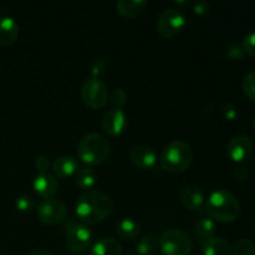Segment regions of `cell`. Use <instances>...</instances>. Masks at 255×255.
Returning a JSON list of instances; mask_svg holds the SVG:
<instances>
[{"instance_id": "83f0119b", "label": "cell", "mask_w": 255, "mask_h": 255, "mask_svg": "<svg viewBox=\"0 0 255 255\" xmlns=\"http://www.w3.org/2000/svg\"><path fill=\"white\" fill-rule=\"evenodd\" d=\"M227 55H228L229 59L234 60V61H238L242 57L244 56V50L243 46H242L241 42L233 41L227 49Z\"/></svg>"}, {"instance_id": "4fadbf2b", "label": "cell", "mask_w": 255, "mask_h": 255, "mask_svg": "<svg viewBox=\"0 0 255 255\" xmlns=\"http://www.w3.org/2000/svg\"><path fill=\"white\" fill-rule=\"evenodd\" d=\"M34 191L39 194L40 197L45 199L52 198V197L56 194L57 188H59V184H57L56 178H55L52 174L47 173H40L35 177L34 183Z\"/></svg>"}, {"instance_id": "7402d4cb", "label": "cell", "mask_w": 255, "mask_h": 255, "mask_svg": "<svg viewBox=\"0 0 255 255\" xmlns=\"http://www.w3.org/2000/svg\"><path fill=\"white\" fill-rule=\"evenodd\" d=\"M159 249V237L154 234H147L142 237L137 243L138 255H154Z\"/></svg>"}, {"instance_id": "8992f818", "label": "cell", "mask_w": 255, "mask_h": 255, "mask_svg": "<svg viewBox=\"0 0 255 255\" xmlns=\"http://www.w3.org/2000/svg\"><path fill=\"white\" fill-rule=\"evenodd\" d=\"M186 16L181 10L167 7L157 20V31L164 39H172L182 31L186 26Z\"/></svg>"}, {"instance_id": "8d00e7d4", "label": "cell", "mask_w": 255, "mask_h": 255, "mask_svg": "<svg viewBox=\"0 0 255 255\" xmlns=\"http://www.w3.org/2000/svg\"><path fill=\"white\" fill-rule=\"evenodd\" d=\"M254 159H255V156H254Z\"/></svg>"}, {"instance_id": "d6a6232c", "label": "cell", "mask_w": 255, "mask_h": 255, "mask_svg": "<svg viewBox=\"0 0 255 255\" xmlns=\"http://www.w3.org/2000/svg\"><path fill=\"white\" fill-rule=\"evenodd\" d=\"M233 176L237 181L239 182L246 181L247 177H248V169H247V167L243 166V164H239V166H237L236 168H234Z\"/></svg>"}, {"instance_id": "836d02e7", "label": "cell", "mask_w": 255, "mask_h": 255, "mask_svg": "<svg viewBox=\"0 0 255 255\" xmlns=\"http://www.w3.org/2000/svg\"><path fill=\"white\" fill-rule=\"evenodd\" d=\"M209 4L207 1H197L193 6V11L198 15H203L208 12Z\"/></svg>"}, {"instance_id": "f1b7e54d", "label": "cell", "mask_w": 255, "mask_h": 255, "mask_svg": "<svg viewBox=\"0 0 255 255\" xmlns=\"http://www.w3.org/2000/svg\"><path fill=\"white\" fill-rule=\"evenodd\" d=\"M15 206H16V208L19 209L20 212H30L31 209H34L35 202L34 199H32V197L20 196L19 198H16Z\"/></svg>"}, {"instance_id": "5b68a950", "label": "cell", "mask_w": 255, "mask_h": 255, "mask_svg": "<svg viewBox=\"0 0 255 255\" xmlns=\"http://www.w3.org/2000/svg\"><path fill=\"white\" fill-rule=\"evenodd\" d=\"M159 251L163 255H189L192 239L182 229H169L159 238Z\"/></svg>"}, {"instance_id": "603a6c76", "label": "cell", "mask_w": 255, "mask_h": 255, "mask_svg": "<svg viewBox=\"0 0 255 255\" xmlns=\"http://www.w3.org/2000/svg\"><path fill=\"white\" fill-rule=\"evenodd\" d=\"M214 232H216V224H214V222L212 221V219L203 218L197 223L196 236L198 237L199 239H204V241H207V239L213 237Z\"/></svg>"}, {"instance_id": "cb8c5ba5", "label": "cell", "mask_w": 255, "mask_h": 255, "mask_svg": "<svg viewBox=\"0 0 255 255\" xmlns=\"http://www.w3.org/2000/svg\"><path fill=\"white\" fill-rule=\"evenodd\" d=\"M232 255H255V244L249 239H239L232 249Z\"/></svg>"}, {"instance_id": "52a82bcc", "label": "cell", "mask_w": 255, "mask_h": 255, "mask_svg": "<svg viewBox=\"0 0 255 255\" xmlns=\"http://www.w3.org/2000/svg\"><path fill=\"white\" fill-rule=\"evenodd\" d=\"M81 99L91 109H102L109 101V90L99 79L85 80L81 86Z\"/></svg>"}, {"instance_id": "ffe728a7", "label": "cell", "mask_w": 255, "mask_h": 255, "mask_svg": "<svg viewBox=\"0 0 255 255\" xmlns=\"http://www.w3.org/2000/svg\"><path fill=\"white\" fill-rule=\"evenodd\" d=\"M116 233L120 238L125 241H133L138 238L141 234V227L133 219L124 218L117 223Z\"/></svg>"}, {"instance_id": "4dcf8cb0", "label": "cell", "mask_w": 255, "mask_h": 255, "mask_svg": "<svg viewBox=\"0 0 255 255\" xmlns=\"http://www.w3.org/2000/svg\"><path fill=\"white\" fill-rule=\"evenodd\" d=\"M35 167L39 171L40 173H47L50 168V161L46 156H37L36 159H35Z\"/></svg>"}, {"instance_id": "44dd1931", "label": "cell", "mask_w": 255, "mask_h": 255, "mask_svg": "<svg viewBox=\"0 0 255 255\" xmlns=\"http://www.w3.org/2000/svg\"><path fill=\"white\" fill-rule=\"evenodd\" d=\"M97 174L91 167H84V168L79 169L75 174V183L80 189L86 191H91L92 187L96 184Z\"/></svg>"}, {"instance_id": "484cf974", "label": "cell", "mask_w": 255, "mask_h": 255, "mask_svg": "<svg viewBox=\"0 0 255 255\" xmlns=\"http://www.w3.org/2000/svg\"><path fill=\"white\" fill-rule=\"evenodd\" d=\"M243 91L252 101L255 102V70L248 72L243 79Z\"/></svg>"}, {"instance_id": "2e32d148", "label": "cell", "mask_w": 255, "mask_h": 255, "mask_svg": "<svg viewBox=\"0 0 255 255\" xmlns=\"http://www.w3.org/2000/svg\"><path fill=\"white\" fill-rule=\"evenodd\" d=\"M79 163L71 156H61L52 163V172L57 178H69L72 174H76Z\"/></svg>"}, {"instance_id": "7a4b0ae2", "label": "cell", "mask_w": 255, "mask_h": 255, "mask_svg": "<svg viewBox=\"0 0 255 255\" xmlns=\"http://www.w3.org/2000/svg\"><path fill=\"white\" fill-rule=\"evenodd\" d=\"M206 211L213 219L222 223H232L241 214V203L232 192L216 189L208 197Z\"/></svg>"}, {"instance_id": "d4e9b609", "label": "cell", "mask_w": 255, "mask_h": 255, "mask_svg": "<svg viewBox=\"0 0 255 255\" xmlns=\"http://www.w3.org/2000/svg\"><path fill=\"white\" fill-rule=\"evenodd\" d=\"M106 61L102 57H95L89 62L90 74H91L92 79H99L101 75L105 74L106 71Z\"/></svg>"}, {"instance_id": "5bb4252c", "label": "cell", "mask_w": 255, "mask_h": 255, "mask_svg": "<svg viewBox=\"0 0 255 255\" xmlns=\"http://www.w3.org/2000/svg\"><path fill=\"white\" fill-rule=\"evenodd\" d=\"M179 197H181L182 204L189 211H197L204 203L203 191L201 189V187L194 186V184L183 187Z\"/></svg>"}, {"instance_id": "d590c367", "label": "cell", "mask_w": 255, "mask_h": 255, "mask_svg": "<svg viewBox=\"0 0 255 255\" xmlns=\"http://www.w3.org/2000/svg\"><path fill=\"white\" fill-rule=\"evenodd\" d=\"M253 126H254V128H255V115H254V117H253Z\"/></svg>"}, {"instance_id": "1f68e13d", "label": "cell", "mask_w": 255, "mask_h": 255, "mask_svg": "<svg viewBox=\"0 0 255 255\" xmlns=\"http://www.w3.org/2000/svg\"><path fill=\"white\" fill-rule=\"evenodd\" d=\"M222 111H223L224 116H226L229 121H233V120H236V117L238 116L236 107H234L233 104H231V102H224L223 106H222Z\"/></svg>"}, {"instance_id": "9a60e30c", "label": "cell", "mask_w": 255, "mask_h": 255, "mask_svg": "<svg viewBox=\"0 0 255 255\" xmlns=\"http://www.w3.org/2000/svg\"><path fill=\"white\" fill-rule=\"evenodd\" d=\"M19 36V25L11 16L0 17V45L9 46Z\"/></svg>"}, {"instance_id": "ba28073f", "label": "cell", "mask_w": 255, "mask_h": 255, "mask_svg": "<svg viewBox=\"0 0 255 255\" xmlns=\"http://www.w3.org/2000/svg\"><path fill=\"white\" fill-rule=\"evenodd\" d=\"M36 216L42 224L56 226L66 219L67 209L66 206L59 199L49 198L42 201L37 206Z\"/></svg>"}, {"instance_id": "e0dca14e", "label": "cell", "mask_w": 255, "mask_h": 255, "mask_svg": "<svg viewBox=\"0 0 255 255\" xmlns=\"http://www.w3.org/2000/svg\"><path fill=\"white\" fill-rule=\"evenodd\" d=\"M203 255H232V247L221 237H212L204 241L202 247Z\"/></svg>"}, {"instance_id": "30bf717a", "label": "cell", "mask_w": 255, "mask_h": 255, "mask_svg": "<svg viewBox=\"0 0 255 255\" xmlns=\"http://www.w3.org/2000/svg\"><path fill=\"white\" fill-rule=\"evenodd\" d=\"M91 241V231L84 224H76L67 232L66 247L71 253L80 254L89 248Z\"/></svg>"}, {"instance_id": "277c9868", "label": "cell", "mask_w": 255, "mask_h": 255, "mask_svg": "<svg viewBox=\"0 0 255 255\" xmlns=\"http://www.w3.org/2000/svg\"><path fill=\"white\" fill-rule=\"evenodd\" d=\"M110 154V143L102 134L89 133L80 139L77 144V156L84 163L100 164Z\"/></svg>"}, {"instance_id": "3957f363", "label": "cell", "mask_w": 255, "mask_h": 255, "mask_svg": "<svg viewBox=\"0 0 255 255\" xmlns=\"http://www.w3.org/2000/svg\"><path fill=\"white\" fill-rule=\"evenodd\" d=\"M193 151L187 142L176 139L167 144L161 153V167L169 173H183L189 168Z\"/></svg>"}, {"instance_id": "e575fe53", "label": "cell", "mask_w": 255, "mask_h": 255, "mask_svg": "<svg viewBox=\"0 0 255 255\" xmlns=\"http://www.w3.org/2000/svg\"><path fill=\"white\" fill-rule=\"evenodd\" d=\"M27 255H55V254L50 253V252H46V251H34Z\"/></svg>"}, {"instance_id": "7c38bea8", "label": "cell", "mask_w": 255, "mask_h": 255, "mask_svg": "<svg viewBox=\"0 0 255 255\" xmlns=\"http://www.w3.org/2000/svg\"><path fill=\"white\" fill-rule=\"evenodd\" d=\"M132 163L141 169H151L156 166L157 156L153 149L144 144L134 146L129 152Z\"/></svg>"}, {"instance_id": "ac0fdd59", "label": "cell", "mask_w": 255, "mask_h": 255, "mask_svg": "<svg viewBox=\"0 0 255 255\" xmlns=\"http://www.w3.org/2000/svg\"><path fill=\"white\" fill-rule=\"evenodd\" d=\"M90 255H122V247L116 239L101 238L92 246Z\"/></svg>"}, {"instance_id": "4316f807", "label": "cell", "mask_w": 255, "mask_h": 255, "mask_svg": "<svg viewBox=\"0 0 255 255\" xmlns=\"http://www.w3.org/2000/svg\"><path fill=\"white\" fill-rule=\"evenodd\" d=\"M127 102V94L122 87H117L114 90L111 95V104L114 105L115 109H121Z\"/></svg>"}, {"instance_id": "f546056e", "label": "cell", "mask_w": 255, "mask_h": 255, "mask_svg": "<svg viewBox=\"0 0 255 255\" xmlns=\"http://www.w3.org/2000/svg\"><path fill=\"white\" fill-rule=\"evenodd\" d=\"M242 46H243L244 52L251 55L252 57H255V31L249 32L244 36Z\"/></svg>"}, {"instance_id": "6da1fadb", "label": "cell", "mask_w": 255, "mask_h": 255, "mask_svg": "<svg viewBox=\"0 0 255 255\" xmlns=\"http://www.w3.org/2000/svg\"><path fill=\"white\" fill-rule=\"evenodd\" d=\"M76 216L84 223L96 224L106 219L114 209L111 197L97 189L86 191L77 198Z\"/></svg>"}, {"instance_id": "8fae6325", "label": "cell", "mask_w": 255, "mask_h": 255, "mask_svg": "<svg viewBox=\"0 0 255 255\" xmlns=\"http://www.w3.org/2000/svg\"><path fill=\"white\" fill-rule=\"evenodd\" d=\"M102 128L109 136H120L127 127V116L122 109H111L102 117Z\"/></svg>"}, {"instance_id": "d6986e66", "label": "cell", "mask_w": 255, "mask_h": 255, "mask_svg": "<svg viewBox=\"0 0 255 255\" xmlns=\"http://www.w3.org/2000/svg\"><path fill=\"white\" fill-rule=\"evenodd\" d=\"M146 6L147 1L144 0H119L116 2V7L120 14L129 19L139 16L144 11Z\"/></svg>"}, {"instance_id": "9c48e42d", "label": "cell", "mask_w": 255, "mask_h": 255, "mask_svg": "<svg viewBox=\"0 0 255 255\" xmlns=\"http://www.w3.org/2000/svg\"><path fill=\"white\" fill-rule=\"evenodd\" d=\"M253 153V141L248 136L237 134L232 137L227 143V154L232 161L237 163H243L248 161Z\"/></svg>"}]
</instances>
